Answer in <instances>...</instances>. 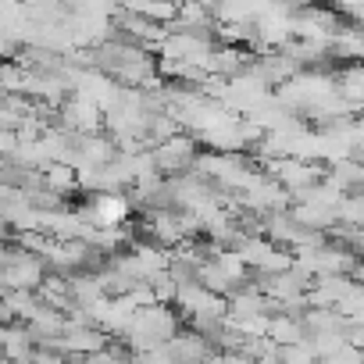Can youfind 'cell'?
Here are the masks:
<instances>
[{"mask_svg":"<svg viewBox=\"0 0 364 364\" xmlns=\"http://www.w3.org/2000/svg\"><path fill=\"white\" fill-rule=\"evenodd\" d=\"M200 136L197 132H178V136H171L168 143H161V146H154V164H157V171L164 175V178H171V175H186V171H193V164H197V157H200Z\"/></svg>","mask_w":364,"mask_h":364,"instance_id":"2","label":"cell"},{"mask_svg":"<svg viewBox=\"0 0 364 364\" xmlns=\"http://www.w3.org/2000/svg\"><path fill=\"white\" fill-rule=\"evenodd\" d=\"M43 182H47L50 190H58L61 197H72V193L82 190V171L72 161H50L43 168Z\"/></svg>","mask_w":364,"mask_h":364,"instance_id":"6","label":"cell"},{"mask_svg":"<svg viewBox=\"0 0 364 364\" xmlns=\"http://www.w3.org/2000/svg\"><path fill=\"white\" fill-rule=\"evenodd\" d=\"M350 279H353L357 286H364V261H360V264H357V268L350 272Z\"/></svg>","mask_w":364,"mask_h":364,"instance_id":"11","label":"cell"},{"mask_svg":"<svg viewBox=\"0 0 364 364\" xmlns=\"http://www.w3.org/2000/svg\"><path fill=\"white\" fill-rule=\"evenodd\" d=\"M86 222L93 229H114V225H125L136 211V204L129 200V193H93L86 204H79Z\"/></svg>","mask_w":364,"mask_h":364,"instance_id":"3","label":"cell"},{"mask_svg":"<svg viewBox=\"0 0 364 364\" xmlns=\"http://www.w3.org/2000/svg\"><path fill=\"white\" fill-rule=\"evenodd\" d=\"M254 72H257L272 90H279V86L293 82V79L304 72V65H300L296 58H289L286 50H268V54H261V58L254 61Z\"/></svg>","mask_w":364,"mask_h":364,"instance_id":"4","label":"cell"},{"mask_svg":"<svg viewBox=\"0 0 364 364\" xmlns=\"http://www.w3.org/2000/svg\"><path fill=\"white\" fill-rule=\"evenodd\" d=\"M150 289H154L157 304H175V300H178V282L171 279V272H168V268H164V272H157V275L150 279Z\"/></svg>","mask_w":364,"mask_h":364,"instance_id":"8","label":"cell"},{"mask_svg":"<svg viewBox=\"0 0 364 364\" xmlns=\"http://www.w3.org/2000/svg\"><path fill=\"white\" fill-rule=\"evenodd\" d=\"M50 275V264L36 254H29L22 243H4V254H0V282L4 289H40L43 279Z\"/></svg>","mask_w":364,"mask_h":364,"instance_id":"1","label":"cell"},{"mask_svg":"<svg viewBox=\"0 0 364 364\" xmlns=\"http://www.w3.org/2000/svg\"><path fill=\"white\" fill-rule=\"evenodd\" d=\"M332 8H336L346 22L364 26V0H332Z\"/></svg>","mask_w":364,"mask_h":364,"instance_id":"9","label":"cell"},{"mask_svg":"<svg viewBox=\"0 0 364 364\" xmlns=\"http://www.w3.org/2000/svg\"><path fill=\"white\" fill-rule=\"evenodd\" d=\"M336 82H339V97L350 104L353 118L364 104V61H346L336 68Z\"/></svg>","mask_w":364,"mask_h":364,"instance_id":"5","label":"cell"},{"mask_svg":"<svg viewBox=\"0 0 364 364\" xmlns=\"http://www.w3.org/2000/svg\"><path fill=\"white\" fill-rule=\"evenodd\" d=\"M268 339L275 346H293V343H307V325L304 318H293V314H275L272 325H268Z\"/></svg>","mask_w":364,"mask_h":364,"instance_id":"7","label":"cell"},{"mask_svg":"<svg viewBox=\"0 0 364 364\" xmlns=\"http://www.w3.org/2000/svg\"><path fill=\"white\" fill-rule=\"evenodd\" d=\"M222 364H254V360L243 353H222Z\"/></svg>","mask_w":364,"mask_h":364,"instance_id":"10","label":"cell"}]
</instances>
